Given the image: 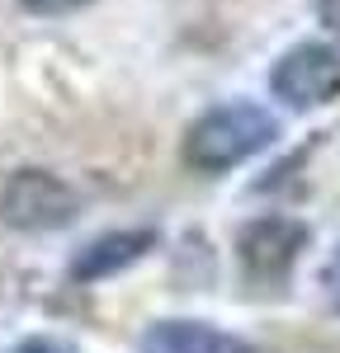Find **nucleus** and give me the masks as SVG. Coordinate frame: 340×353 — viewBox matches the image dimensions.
I'll return each mask as SVG.
<instances>
[{"label": "nucleus", "mask_w": 340, "mask_h": 353, "mask_svg": "<svg viewBox=\"0 0 340 353\" xmlns=\"http://www.w3.org/2000/svg\"><path fill=\"white\" fill-rule=\"evenodd\" d=\"M279 137V118L270 109H260L251 99H232V104H218L203 118L189 123L185 132V161L203 170V174H223V170H236L251 156L270 151Z\"/></svg>", "instance_id": "nucleus-1"}, {"label": "nucleus", "mask_w": 340, "mask_h": 353, "mask_svg": "<svg viewBox=\"0 0 340 353\" xmlns=\"http://www.w3.org/2000/svg\"><path fill=\"white\" fill-rule=\"evenodd\" d=\"M81 212V198L53 170H15L0 189V221L15 231H57Z\"/></svg>", "instance_id": "nucleus-2"}, {"label": "nucleus", "mask_w": 340, "mask_h": 353, "mask_svg": "<svg viewBox=\"0 0 340 353\" xmlns=\"http://www.w3.org/2000/svg\"><path fill=\"white\" fill-rule=\"evenodd\" d=\"M270 90L288 109H326L340 99V52L326 43H298L274 61Z\"/></svg>", "instance_id": "nucleus-3"}, {"label": "nucleus", "mask_w": 340, "mask_h": 353, "mask_svg": "<svg viewBox=\"0 0 340 353\" xmlns=\"http://www.w3.org/2000/svg\"><path fill=\"white\" fill-rule=\"evenodd\" d=\"M308 241H312V231L298 217H255L236 236V259H241L246 278L279 283L298 264V254L308 250Z\"/></svg>", "instance_id": "nucleus-4"}, {"label": "nucleus", "mask_w": 340, "mask_h": 353, "mask_svg": "<svg viewBox=\"0 0 340 353\" xmlns=\"http://www.w3.org/2000/svg\"><path fill=\"white\" fill-rule=\"evenodd\" d=\"M147 250H156V231L151 226H133V231H109V236H95L81 254L71 259V278L76 283H104L113 273L133 269Z\"/></svg>", "instance_id": "nucleus-5"}, {"label": "nucleus", "mask_w": 340, "mask_h": 353, "mask_svg": "<svg viewBox=\"0 0 340 353\" xmlns=\"http://www.w3.org/2000/svg\"><path fill=\"white\" fill-rule=\"evenodd\" d=\"M142 353H255L246 339L208 321H156L142 334Z\"/></svg>", "instance_id": "nucleus-6"}, {"label": "nucleus", "mask_w": 340, "mask_h": 353, "mask_svg": "<svg viewBox=\"0 0 340 353\" xmlns=\"http://www.w3.org/2000/svg\"><path fill=\"white\" fill-rule=\"evenodd\" d=\"M321 297H326V306L340 316V245L331 250V259L321 264Z\"/></svg>", "instance_id": "nucleus-7"}, {"label": "nucleus", "mask_w": 340, "mask_h": 353, "mask_svg": "<svg viewBox=\"0 0 340 353\" xmlns=\"http://www.w3.org/2000/svg\"><path fill=\"white\" fill-rule=\"evenodd\" d=\"M28 14H71V10H81L90 0H19Z\"/></svg>", "instance_id": "nucleus-8"}, {"label": "nucleus", "mask_w": 340, "mask_h": 353, "mask_svg": "<svg viewBox=\"0 0 340 353\" xmlns=\"http://www.w3.org/2000/svg\"><path fill=\"white\" fill-rule=\"evenodd\" d=\"M317 19L340 38V0H317Z\"/></svg>", "instance_id": "nucleus-9"}, {"label": "nucleus", "mask_w": 340, "mask_h": 353, "mask_svg": "<svg viewBox=\"0 0 340 353\" xmlns=\"http://www.w3.org/2000/svg\"><path fill=\"white\" fill-rule=\"evenodd\" d=\"M10 353H66V349H62L57 339H43V334H38V339H24V344H15Z\"/></svg>", "instance_id": "nucleus-10"}]
</instances>
